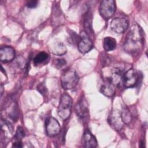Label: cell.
<instances>
[{"label":"cell","mask_w":148,"mask_h":148,"mask_svg":"<svg viewBox=\"0 0 148 148\" xmlns=\"http://www.w3.org/2000/svg\"><path fill=\"white\" fill-rule=\"evenodd\" d=\"M66 61L64 59H58L56 61V67L57 68H61L66 64Z\"/></svg>","instance_id":"obj_23"},{"label":"cell","mask_w":148,"mask_h":148,"mask_svg":"<svg viewBox=\"0 0 148 148\" xmlns=\"http://www.w3.org/2000/svg\"><path fill=\"white\" fill-rule=\"evenodd\" d=\"M38 1L36 0H30L27 1L26 5L29 8H34L38 5Z\"/></svg>","instance_id":"obj_24"},{"label":"cell","mask_w":148,"mask_h":148,"mask_svg":"<svg viewBox=\"0 0 148 148\" xmlns=\"http://www.w3.org/2000/svg\"><path fill=\"white\" fill-rule=\"evenodd\" d=\"M93 47V44L87 34L84 31L81 32L78 42V49L83 54L90 51Z\"/></svg>","instance_id":"obj_5"},{"label":"cell","mask_w":148,"mask_h":148,"mask_svg":"<svg viewBox=\"0 0 148 148\" xmlns=\"http://www.w3.org/2000/svg\"><path fill=\"white\" fill-rule=\"evenodd\" d=\"M79 80V76L73 69L65 70L61 77L62 87L65 90H71L75 88L77 86Z\"/></svg>","instance_id":"obj_3"},{"label":"cell","mask_w":148,"mask_h":148,"mask_svg":"<svg viewBox=\"0 0 148 148\" xmlns=\"http://www.w3.org/2000/svg\"><path fill=\"white\" fill-rule=\"evenodd\" d=\"M13 146L15 147H22L23 146L21 140H15V142L13 143Z\"/></svg>","instance_id":"obj_25"},{"label":"cell","mask_w":148,"mask_h":148,"mask_svg":"<svg viewBox=\"0 0 148 148\" xmlns=\"http://www.w3.org/2000/svg\"><path fill=\"white\" fill-rule=\"evenodd\" d=\"M1 95H2V93H3V86H2V85L1 84Z\"/></svg>","instance_id":"obj_26"},{"label":"cell","mask_w":148,"mask_h":148,"mask_svg":"<svg viewBox=\"0 0 148 148\" xmlns=\"http://www.w3.org/2000/svg\"><path fill=\"white\" fill-rule=\"evenodd\" d=\"M51 51L53 54L58 56H61L66 52V48L65 45L62 42H58L56 43V45L53 46Z\"/></svg>","instance_id":"obj_18"},{"label":"cell","mask_w":148,"mask_h":148,"mask_svg":"<svg viewBox=\"0 0 148 148\" xmlns=\"http://www.w3.org/2000/svg\"><path fill=\"white\" fill-rule=\"evenodd\" d=\"M15 56V51L13 47L8 46H2L0 49V60L4 63L13 60Z\"/></svg>","instance_id":"obj_10"},{"label":"cell","mask_w":148,"mask_h":148,"mask_svg":"<svg viewBox=\"0 0 148 148\" xmlns=\"http://www.w3.org/2000/svg\"><path fill=\"white\" fill-rule=\"evenodd\" d=\"M138 80V74L134 69L128 70L123 76L122 83L124 87L130 88L134 87Z\"/></svg>","instance_id":"obj_6"},{"label":"cell","mask_w":148,"mask_h":148,"mask_svg":"<svg viewBox=\"0 0 148 148\" xmlns=\"http://www.w3.org/2000/svg\"><path fill=\"white\" fill-rule=\"evenodd\" d=\"M116 3L113 0H103L99 6V13L105 19H109L114 14Z\"/></svg>","instance_id":"obj_4"},{"label":"cell","mask_w":148,"mask_h":148,"mask_svg":"<svg viewBox=\"0 0 148 148\" xmlns=\"http://www.w3.org/2000/svg\"><path fill=\"white\" fill-rule=\"evenodd\" d=\"M144 36L142 28L138 24L133 25L128 31L124 43L125 51L130 54H136L142 49Z\"/></svg>","instance_id":"obj_1"},{"label":"cell","mask_w":148,"mask_h":148,"mask_svg":"<svg viewBox=\"0 0 148 148\" xmlns=\"http://www.w3.org/2000/svg\"><path fill=\"white\" fill-rule=\"evenodd\" d=\"M37 90L43 95H45L47 92V88L44 83H40L36 87Z\"/></svg>","instance_id":"obj_22"},{"label":"cell","mask_w":148,"mask_h":148,"mask_svg":"<svg viewBox=\"0 0 148 148\" xmlns=\"http://www.w3.org/2000/svg\"><path fill=\"white\" fill-rule=\"evenodd\" d=\"M121 116L124 124H128L131 121L132 116L129 109L127 107L123 109L122 111L121 112Z\"/></svg>","instance_id":"obj_20"},{"label":"cell","mask_w":148,"mask_h":148,"mask_svg":"<svg viewBox=\"0 0 148 148\" xmlns=\"http://www.w3.org/2000/svg\"><path fill=\"white\" fill-rule=\"evenodd\" d=\"M88 105L84 98H82L77 102L76 106V112L77 116L81 119H85L88 112Z\"/></svg>","instance_id":"obj_13"},{"label":"cell","mask_w":148,"mask_h":148,"mask_svg":"<svg viewBox=\"0 0 148 148\" xmlns=\"http://www.w3.org/2000/svg\"><path fill=\"white\" fill-rule=\"evenodd\" d=\"M82 142L84 147L87 148L96 147L98 145L95 137L88 130H86L83 134Z\"/></svg>","instance_id":"obj_12"},{"label":"cell","mask_w":148,"mask_h":148,"mask_svg":"<svg viewBox=\"0 0 148 148\" xmlns=\"http://www.w3.org/2000/svg\"><path fill=\"white\" fill-rule=\"evenodd\" d=\"M13 133V127L10 123L6 120H1V141L4 139L5 142L6 139L10 138Z\"/></svg>","instance_id":"obj_14"},{"label":"cell","mask_w":148,"mask_h":148,"mask_svg":"<svg viewBox=\"0 0 148 148\" xmlns=\"http://www.w3.org/2000/svg\"><path fill=\"white\" fill-rule=\"evenodd\" d=\"M91 13L90 10H87L84 19V26L85 29V32L87 35L92 34V28L91 24Z\"/></svg>","instance_id":"obj_16"},{"label":"cell","mask_w":148,"mask_h":148,"mask_svg":"<svg viewBox=\"0 0 148 148\" xmlns=\"http://www.w3.org/2000/svg\"><path fill=\"white\" fill-rule=\"evenodd\" d=\"M46 131L47 134L50 136H54L60 132L61 127L58 121L54 117H50L46 121Z\"/></svg>","instance_id":"obj_8"},{"label":"cell","mask_w":148,"mask_h":148,"mask_svg":"<svg viewBox=\"0 0 148 148\" xmlns=\"http://www.w3.org/2000/svg\"><path fill=\"white\" fill-rule=\"evenodd\" d=\"M72 106V99L68 94H63L60 98L58 106V114L64 120L69 118L71 115Z\"/></svg>","instance_id":"obj_2"},{"label":"cell","mask_w":148,"mask_h":148,"mask_svg":"<svg viewBox=\"0 0 148 148\" xmlns=\"http://www.w3.org/2000/svg\"><path fill=\"white\" fill-rule=\"evenodd\" d=\"M114 86L112 84L108 79L104 81V82L101 84L100 87V91L102 94L108 97H112L115 93Z\"/></svg>","instance_id":"obj_15"},{"label":"cell","mask_w":148,"mask_h":148,"mask_svg":"<svg viewBox=\"0 0 148 148\" xmlns=\"http://www.w3.org/2000/svg\"><path fill=\"white\" fill-rule=\"evenodd\" d=\"M108 122L114 130H121L124 124L121 119V112H120L116 110H112L109 116Z\"/></svg>","instance_id":"obj_7"},{"label":"cell","mask_w":148,"mask_h":148,"mask_svg":"<svg viewBox=\"0 0 148 148\" xmlns=\"http://www.w3.org/2000/svg\"><path fill=\"white\" fill-rule=\"evenodd\" d=\"M24 136H25V132L24 129L20 126L18 127L16 130L15 135L14 136V139L17 140H21V139L24 138Z\"/></svg>","instance_id":"obj_21"},{"label":"cell","mask_w":148,"mask_h":148,"mask_svg":"<svg viewBox=\"0 0 148 148\" xmlns=\"http://www.w3.org/2000/svg\"><path fill=\"white\" fill-rule=\"evenodd\" d=\"M128 27V21L124 18H114L110 23V28L117 34L123 33L126 31Z\"/></svg>","instance_id":"obj_9"},{"label":"cell","mask_w":148,"mask_h":148,"mask_svg":"<svg viewBox=\"0 0 148 148\" xmlns=\"http://www.w3.org/2000/svg\"><path fill=\"white\" fill-rule=\"evenodd\" d=\"M48 58H49V54L47 53L45 51L40 52L34 58V64L35 65H39L42 62L45 61Z\"/></svg>","instance_id":"obj_19"},{"label":"cell","mask_w":148,"mask_h":148,"mask_svg":"<svg viewBox=\"0 0 148 148\" xmlns=\"http://www.w3.org/2000/svg\"><path fill=\"white\" fill-rule=\"evenodd\" d=\"M123 71L120 68H113L111 71L110 75L106 77L112 84L114 86H120L122 84L123 80Z\"/></svg>","instance_id":"obj_11"},{"label":"cell","mask_w":148,"mask_h":148,"mask_svg":"<svg viewBox=\"0 0 148 148\" xmlns=\"http://www.w3.org/2000/svg\"><path fill=\"white\" fill-rule=\"evenodd\" d=\"M103 48L105 51H112L116 47V40L112 37L107 36L103 39Z\"/></svg>","instance_id":"obj_17"}]
</instances>
